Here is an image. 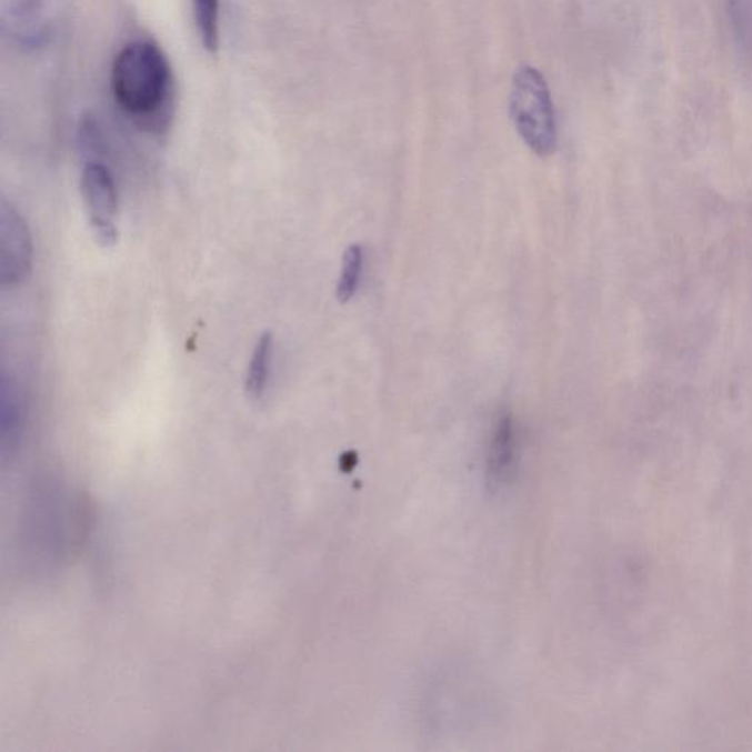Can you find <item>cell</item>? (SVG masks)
I'll list each match as a JSON object with an SVG mask.
<instances>
[{
	"mask_svg": "<svg viewBox=\"0 0 752 752\" xmlns=\"http://www.w3.org/2000/svg\"><path fill=\"white\" fill-rule=\"evenodd\" d=\"M510 118L528 148L547 158L558 146V124L550 88L537 68H519L513 77L509 99Z\"/></svg>",
	"mask_w": 752,
	"mask_h": 752,
	"instance_id": "7a4b0ae2",
	"label": "cell"
},
{
	"mask_svg": "<svg viewBox=\"0 0 752 752\" xmlns=\"http://www.w3.org/2000/svg\"><path fill=\"white\" fill-rule=\"evenodd\" d=\"M363 271V249L359 244L350 245L345 250L343 268H341L339 285H337V299L341 303H348L354 298L360 284Z\"/></svg>",
	"mask_w": 752,
	"mask_h": 752,
	"instance_id": "9c48e42d",
	"label": "cell"
},
{
	"mask_svg": "<svg viewBox=\"0 0 752 752\" xmlns=\"http://www.w3.org/2000/svg\"><path fill=\"white\" fill-rule=\"evenodd\" d=\"M33 248L27 223L17 209L2 200L0 207V275L2 284L18 285L31 269Z\"/></svg>",
	"mask_w": 752,
	"mask_h": 752,
	"instance_id": "277c9868",
	"label": "cell"
},
{
	"mask_svg": "<svg viewBox=\"0 0 752 752\" xmlns=\"http://www.w3.org/2000/svg\"><path fill=\"white\" fill-rule=\"evenodd\" d=\"M112 90L117 103L137 120L161 117L172 94L166 54L150 42L127 44L113 62Z\"/></svg>",
	"mask_w": 752,
	"mask_h": 752,
	"instance_id": "6da1fadb",
	"label": "cell"
},
{
	"mask_svg": "<svg viewBox=\"0 0 752 752\" xmlns=\"http://www.w3.org/2000/svg\"><path fill=\"white\" fill-rule=\"evenodd\" d=\"M514 453H517V441H514L513 422L509 417H504L497 427L490 459H488L490 460V473L497 478V481L504 480V477L512 472Z\"/></svg>",
	"mask_w": 752,
	"mask_h": 752,
	"instance_id": "5b68a950",
	"label": "cell"
},
{
	"mask_svg": "<svg viewBox=\"0 0 752 752\" xmlns=\"http://www.w3.org/2000/svg\"><path fill=\"white\" fill-rule=\"evenodd\" d=\"M733 42L746 61L752 62V0H723Z\"/></svg>",
	"mask_w": 752,
	"mask_h": 752,
	"instance_id": "52a82bcc",
	"label": "cell"
},
{
	"mask_svg": "<svg viewBox=\"0 0 752 752\" xmlns=\"http://www.w3.org/2000/svg\"><path fill=\"white\" fill-rule=\"evenodd\" d=\"M200 39L208 52L220 49V0H193Z\"/></svg>",
	"mask_w": 752,
	"mask_h": 752,
	"instance_id": "ba28073f",
	"label": "cell"
},
{
	"mask_svg": "<svg viewBox=\"0 0 752 752\" xmlns=\"http://www.w3.org/2000/svg\"><path fill=\"white\" fill-rule=\"evenodd\" d=\"M272 353L273 337L271 332H263L254 345L244 381L245 393L252 399H261L265 393Z\"/></svg>",
	"mask_w": 752,
	"mask_h": 752,
	"instance_id": "8992f818",
	"label": "cell"
},
{
	"mask_svg": "<svg viewBox=\"0 0 752 752\" xmlns=\"http://www.w3.org/2000/svg\"><path fill=\"white\" fill-rule=\"evenodd\" d=\"M81 194L96 240L107 248L116 244L118 228L113 220L118 211V194L116 181L107 167L98 162H90L84 167Z\"/></svg>",
	"mask_w": 752,
	"mask_h": 752,
	"instance_id": "3957f363",
	"label": "cell"
}]
</instances>
